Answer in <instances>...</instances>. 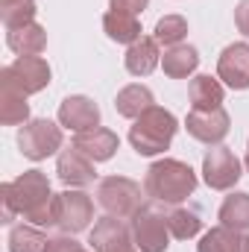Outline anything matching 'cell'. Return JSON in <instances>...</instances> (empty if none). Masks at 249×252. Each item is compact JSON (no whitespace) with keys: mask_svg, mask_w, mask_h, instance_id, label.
<instances>
[{"mask_svg":"<svg viewBox=\"0 0 249 252\" xmlns=\"http://www.w3.org/2000/svg\"><path fill=\"white\" fill-rule=\"evenodd\" d=\"M35 0H0V18L6 24V30L24 27L35 21Z\"/></svg>","mask_w":249,"mask_h":252,"instance_id":"484cf974","label":"cell"},{"mask_svg":"<svg viewBox=\"0 0 249 252\" xmlns=\"http://www.w3.org/2000/svg\"><path fill=\"white\" fill-rule=\"evenodd\" d=\"M187 135L190 138H196V141H202V144H208V147H220L223 144V138L229 135V115H226V109L220 106V109H193L190 115H187Z\"/></svg>","mask_w":249,"mask_h":252,"instance_id":"9c48e42d","label":"cell"},{"mask_svg":"<svg viewBox=\"0 0 249 252\" xmlns=\"http://www.w3.org/2000/svg\"><path fill=\"white\" fill-rule=\"evenodd\" d=\"M6 73L27 91V97L44 91L50 85V76H53L50 64L44 62L41 56H18L12 64H6Z\"/></svg>","mask_w":249,"mask_h":252,"instance_id":"7c38bea8","label":"cell"},{"mask_svg":"<svg viewBox=\"0 0 249 252\" xmlns=\"http://www.w3.org/2000/svg\"><path fill=\"white\" fill-rule=\"evenodd\" d=\"M18 214L32 226H56V193L50 190V179L41 170H24L15 182H9Z\"/></svg>","mask_w":249,"mask_h":252,"instance_id":"6da1fadb","label":"cell"},{"mask_svg":"<svg viewBox=\"0 0 249 252\" xmlns=\"http://www.w3.org/2000/svg\"><path fill=\"white\" fill-rule=\"evenodd\" d=\"M161 62V53H158V41L150 38V35H141L135 44L126 47L124 64L132 76H150L156 70V64Z\"/></svg>","mask_w":249,"mask_h":252,"instance_id":"e0dca14e","label":"cell"},{"mask_svg":"<svg viewBox=\"0 0 249 252\" xmlns=\"http://www.w3.org/2000/svg\"><path fill=\"white\" fill-rule=\"evenodd\" d=\"M199 252H249V235L220 223L202 235Z\"/></svg>","mask_w":249,"mask_h":252,"instance_id":"d6986e66","label":"cell"},{"mask_svg":"<svg viewBox=\"0 0 249 252\" xmlns=\"http://www.w3.org/2000/svg\"><path fill=\"white\" fill-rule=\"evenodd\" d=\"M50 238L38 232V226H12L9 229V252H47Z\"/></svg>","mask_w":249,"mask_h":252,"instance_id":"d4e9b609","label":"cell"},{"mask_svg":"<svg viewBox=\"0 0 249 252\" xmlns=\"http://www.w3.org/2000/svg\"><path fill=\"white\" fill-rule=\"evenodd\" d=\"M147 3H150V0H109V9L138 15V12H144V9H147Z\"/></svg>","mask_w":249,"mask_h":252,"instance_id":"4dcf8cb0","label":"cell"},{"mask_svg":"<svg viewBox=\"0 0 249 252\" xmlns=\"http://www.w3.org/2000/svg\"><path fill=\"white\" fill-rule=\"evenodd\" d=\"M161 67L170 79H187L196 67H199V53L196 47L190 44H176V47H167L164 56H161Z\"/></svg>","mask_w":249,"mask_h":252,"instance_id":"7402d4cb","label":"cell"},{"mask_svg":"<svg viewBox=\"0 0 249 252\" xmlns=\"http://www.w3.org/2000/svg\"><path fill=\"white\" fill-rule=\"evenodd\" d=\"M59 124L70 132H85V129H94L100 126V109L91 97L85 94H70L64 97L62 106H59Z\"/></svg>","mask_w":249,"mask_h":252,"instance_id":"4fadbf2b","label":"cell"},{"mask_svg":"<svg viewBox=\"0 0 249 252\" xmlns=\"http://www.w3.org/2000/svg\"><path fill=\"white\" fill-rule=\"evenodd\" d=\"M187 35V21L182 15H164V18H158V24H156V41L158 44H164V47H176V44H182V38Z\"/></svg>","mask_w":249,"mask_h":252,"instance_id":"83f0119b","label":"cell"},{"mask_svg":"<svg viewBox=\"0 0 249 252\" xmlns=\"http://www.w3.org/2000/svg\"><path fill=\"white\" fill-rule=\"evenodd\" d=\"M112 252H135V244H124V247H118V250H112Z\"/></svg>","mask_w":249,"mask_h":252,"instance_id":"d6a6232c","label":"cell"},{"mask_svg":"<svg viewBox=\"0 0 249 252\" xmlns=\"http://www.w3.org/2000/svg\"><path fill=\"white\" fill-rule=\"evenodd\" d=\"M247 170H249V144H247Z\"/></svg>","mask_w":249,"mask_h":252,"instance_id":"836d02e7","label":"cell"},{"mask_svg":"<svg viewBox=\"0 0 249 252\" xmlns=\"http://www.w3.org/2000/svg\"><path fill=\"white\" fill-rule=\"evenodd\" d=\"M103 32H106L112 41L129 47V44H135V41L141 38V21H138V15L109 9V12L103 15Z\"/></svg>","mask_w":249,"mask_h":252,"instance_id":"ffe728a7","label":"cell"},{"mask_svg":"<svg viewBox=\"0 0 249 252\" xmlns=\"http://www.w3.org/2000/svg\"><path fill=\"white\" fill-rule=\"evenodd\" d=\"M62 124H53L47 118H35L27 121L18 132V147L30 161H44L50 156H56L62 150Z\"/></svg>","mask_w":249,"mask_h":252,"instance_id":"5b68a950","label":"cell"},{"mask_svg":"<svg viewBox=\"0 0 249 252\" xmlns=\"http://www.w3.org/2000/svg\"><path fill=\"white\" fill-rule=\"evenodd\" d=\"M88 244H91L94 252H112L118 247H124V244H135V241H132V229L126 226L121 217L106 214V217H100L94 223V229L88 235Z\"/></svg>","mask_w":249,"mask_h":252,"instance_id":"2e32d148","label":"cell"},{"mask_svg":"<svg viewBox=\"0 0 249 252\" xmlns=\"http://www.w3.org/2000/svg\"><path fill=\"white\" fill-rule=\"evenodd\" d=\"M179 129V121L161 109V106H150L141 118H135V124L129 126V144L138 156H158L170 147L173 135Z\"/></svg>","mask_w":249,"mask_h":252,"instance_id":"3957f363","label":"cell"},{"mask_svg":"<svg viewBox=\"0 0 249 252\" xmlns=\"http://www.w3.org/2000/svg\"><path fill=\"white\" fill-rule=\"evenodd\" d=\"M30 121V103H27V91L6 73V67L0 70V124L3 126H18Z\"/></svg>","mask_w":249,"mask_h":252,"instance_id":"8fae6325","label":"cell"},{"mask_svg":"<svg viewBox=\"0 0 249 252\" xmlns=\"http://www.w3.org/2000/svg\"><path fill=\"white\" fill-rule=\"evenodd\" d=\"M167 226H170V235L173 238H179V241H190V238H196L199 235V229H202V220L193 214V211H187V208H170L167 211Z\"/></svg>","mask_w":249,"mask_h":252,"instance_id":"4316f807","label":"cell"},{"mask_svg":"<svg viewBox=\"0 0 249 252\" xmlns=\"http://www.w3.org/2000/svg\"><path fill=\"white\" fill-rule=\"evenodd\" d=\"M141 185L126 179V176H106L97 182V202L106 214L121 217V220H132L141 211Z\"/></svg>","mask_w":249,"mask_h":252,"instance_id":"277c9868","label":"cell"},{"mask_svg":"<svg viewBox=\"0 0 249 252\" xmlns=\"http://www.w3.org/2000/svg\"><path fill=\"white\" fill-rule=\"evenodd\" d=\"M0 205H3V211H0V223L12 226V220L18 217V205H15V199H12V188H9V182L0 185Z\"/></svg>","mask_w":249,"mask_h":252,"instance_id":"f1b7e54d","label":"cell"},{"mask_svg":"<svg viewBox=\"0 0 249 252\" xmlns=\"http://www.w3.org/2000/svg\"><path fill=\"white\" fill-rule=\"evenodd\" d=\"M196 190V173L193 167L179 161V158H158L150 164L144 176V193L153 202L164 205H179Z\"/></svg>","mask_w":249,"mask_h":252,"instance_id":"7a4b0ae2","label":"cell"},{"mask_svg":"<svg viewBox=\"0 0 249 252\" xmlns=\"http://www.w3.org/2000/svg\"><path fill=\"white\" fill-rule=\"evenodd\" d=\"M187 97H190L193 109H202V112L205 109H220V103H223V82L208 76V73H199V76L190 79Z\"/></svg>","mask_w":249,"mask_h":252,"instance_id":"44dd1931","label":"cell"},{"mask_svg":"<svg viewBox=\"0 0 249 252\" xmlns=\"http://www.w3.org/2000/svg\"><path fill=\"white\" fill-rule=\"evenodd\" d=\"M150 106H156V103H153V91L147 85H126V88L118 91V97H115L118 115L121 118H129V121L141 118Z\"/></svg>","mask_w":249,"mask_h":252,"instance_id":"603a6c76","label":"cell"},{"mask_svg":"<svg viewBox=\"0 0 249 252\" xmlns=\"http://www.w3.org/2000/svg\"><path fill=\"white\" fill-rule=\"evenodd\" d=\"M47 252H94V250H85L79 241H73V235H59V238H50Z\"/></svg>","mask_w":249,"mask_h":252,"instance_id":"f546056e","label":"cell"},{"mask_svg":"<svg viewBox=\"0 0 249 252\" xmlns=\"http://www.w3.org/2000/svg\"><path fill=\"white\" fill-rule=\"evenodd\" d=\"M6 44L12 53L18 56H38L44 53L47 47V32L41 24H24V27H15V30H6Z\"/></svg>","mask_w":249,"mask_h":252,"instance_id":"ac0fdd59","label":"cell"},{"mask_svg":"<svg viewBox=\"0 0 249 252\" xmlns=\"http://www.w3.org/2000/svg\"><path fill=\"white\" fill-rule=\"evenodd\" d=\"M129 229H132V241H135L138 252H167V247H170L167 214L158 211L156 205H141V211L132 217Z\"/></svg>","mask_w":249,"mask_h":252,"instance_id":"8992f818","label":"cell"},{"mask_svg":"<svg viewBox=\"0 0 249 252\" xmlns=\"http://www.w3.org/2000/svg\"><path fill=\"white\" fill-rule=\"evenodd\" d=\"M56 173L67 188H85L97 179V170H94V161L88 156H82L76 147H67L59 153V161H56Z\"/></svg>","mask_w":249,"mask_h":252,"instance_id":"9a60e30c","label":"cell"},{"mask_svg":"<svg viewBox=\"0 0 249 252\" xmlns=\"http://www.w3.org/2000/svg\"><path fill=\"white\" fill-rule=\"evenodd\" d=\"M94 220V202L85 190L67 188L56 193V226L62 235H79L91 226Z\"/></svg>","mask_w":249,"mask_h":252,"instance_id":"52a82bcc","label":"cell"},{"mask_svg":"<svg viewBox=\"0 0 249 252\" xmlns=\"http://www.w3.org/2000/svg\"><path fill=\"white\" fill-rule=\"evenodd\" d=\"M241 176H244L241 158L229 147H214V150L205 153V158H202V179H205L208 188L229 190L238 185Z\"/></svg>","mask_w":249,"mask_h":252,"instance_id":"ba28073f","label":"cell"},{"mask_svg":"<svg viewBox=\"0 0 249 252\" xmlns=\"http://www.w3.org/2000/svg\"><path fill=\"white\" fill-rule=\"evenodd\" d=\"M235 24H238V30L249 38V0H241L235 6Z\"/></svg>","mask_w":249,"mask_h":252,"instance_id":"1f68e13d","label":"cell"},{"mask_svg":"<svg viewBox=\"0 0 249 252\" xmlns=\"http://www.w3.org/2000/svg\"><path fill=\"white\" fill-rule=\"evenodd\" d=\"M217 79H223L235 91H247L249 88V44L247 41H235V44H229L220 53Z\"/></svg>","mask_w":249,"mask_h":252,"instance_id":"30bf717a","label":"cell"},{"mask_svg":"<svg viewBox=\"0 0 249 252\" xmlns=\"http://www.w3.org/2000/svg\"><path fill=\"white\" fill-rule=\"evenodd\" d=\"M70 147H76L82 156H88V158L97 164V161H109V158L118 153V147H121V138H118L112 129H106V126H94V129L76 132Z\"/></svg>","mask_w":249,"mask_h":252,"instance_id":"5bb4252c","label":"cell"},{"mask_svg":"<svg viewBox=\"0 0 249 252\" xmlns=\"http://www.w3.org/2000/svg\"><path fill=\"white\" fill-rule=\"evenodd\" d=\"M220 223L238 232H249V193H229L220 205Z\"/></svg>","mask_w":249,"mask_h":252,"instance_id":"cb8c5ba5","label":"cell"}]
</instances>
